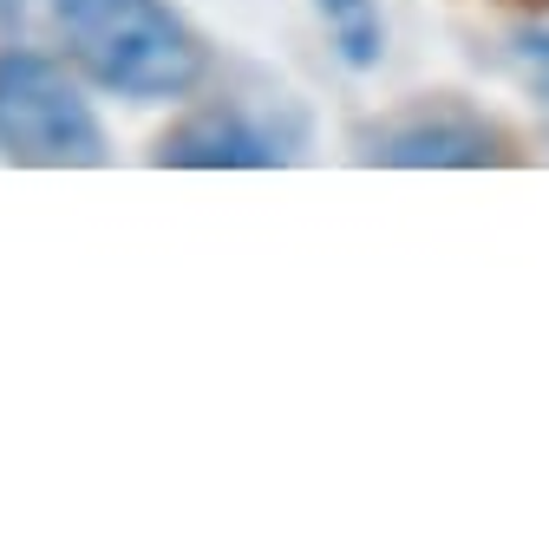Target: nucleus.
I'll use <instances>...</instances> for the list:
<instances>
[{"instance_id": "20e7f679", "label": "nucleus", "mask_w": 549, "mask_h": 555, "mask_svg": "<svg viewBox=\"0 0 549 555\" xmlns=\"http://www.w3.org/2000/svg\"><path fill=\"white\" fill-rule=\"evenodd\" d=\"M151 157L170 164V170H274V164H289L282 138H268L255 118H242L229 105H209V112L183 118L177 131H164V144Z\"/></svg>"}, {"instance_id": "f03ea898", "label": "nucleus", "mask_w": 549, "mask_h": 555, "mask_svg": "<svg viewBox=\"0 0 549 555\" xmlns=\"http://www.w3.org/2000/svg\"><path fill=\"white\" fill-rule=\"evenodd\" d=\"M0 157L40 170H92L112 157L79 79L34 47L0 53Z\"/></svg>"}, {"instance_id": "f257e3e1", "label": "nucleus", "mask_w": 549, "mask_h": 555, "mask_svg": "<svg viewBox=\"0 0 549 555\" xmlns=\"http://www.w3.org/2000/svg\"><path fill=\"white\" fill-rule=\"evenodd\" d=\"M53 21L73 66L99 92L138 99V105L183 99L209 73L203 40L183 27L170 0H53Z\"/></svg>"}, {"instance_id": "7ed1b4c3", "label": "nucleus", "mask_w": 549, "mask_h": 555, "mask_svg": "<svg viewBox=\"0 0 549 555\" xmlns=\"http://www.w3.org/2000/svg\"><path fill=\"white\" fill-rule=\"evenodd\" d=\"M373 164H393V170H484L503 157L497 131L458 105H438V112H419V118H399L373 138L367 151Z\"/></svg>"}, {"instance_id": "39448f33", "label": "nucleus", "mask_w": 549, "mask_h": 555, "mask_svg": "<svg viewBox=\"0 0 549 555\" xmlns=\"http://www.w3.org/2000/svg\"><path fill=\"white\" fill-rule=\"evenodd\" d=\"M315 14L328 27V47L341 53V66H354V73L380 66V53H386V14H380V0H315Z\"/></svg>"}, {"instance_id": "423d86ee", "label": "nucleus", "mask_w": 549, "mask_h": 555, "mask_svg": "<svg viewBox=\"0 0 549 555\" xmlns=\"http://www.w3.org/2000/svg\"><path fill=\"white\" fill-rule=\"evenodd\" d=\"M510 60L523 73V86L549 105V27H516L510 34Z\"/></svg>"}, {"instance_id": "0eeeda50", "label": "nucleus", "mask_w": 549, "mask_h": 555, "mask_svg": "<svg viewBox=\"0 0 549 555\" xmlns=\"http://www.w3.org/2000/svg\"><path fill=\"white\" fill-rule=\"evenodd\" d=\"M0 8H21V0H0Z\"/></svg>"}]
</instances>
